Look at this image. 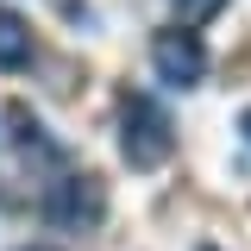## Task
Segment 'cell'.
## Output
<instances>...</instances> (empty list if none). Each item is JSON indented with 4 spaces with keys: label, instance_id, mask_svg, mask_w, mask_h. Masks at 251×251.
Masks as SVG:
<instances>
[{
    "label": "cell",
    "instance_id": "6da1fadb",
    "mask_svg": "<svg viewBox=\"0 0 251 251\" xmlns=\"http://www.w3.org/2000/svg\"><path fill=\"white\" fill-rule=\"evenodd\" d=\"M120 151H126L132 170H157L176 151V126H170V113L151 94H126L120 100Z\"/></svg>",
    "mask_w": 251,
    "mask_h": 251
},
{
    "label": "cell",
    "instance_id": "7a4b0ae2",
    "mask_svg": "<svg viewBox=\"0 0 251 251\" xmlns=\"http://www.w3.org/2000/svg\"><path fill=\"white\" fill-rule=\"evenodd\" d=\"M100 214H107V188L94 176H57L44 188V220L63 232H88V226H100Z\"/></svg>",
    "mask_w": 251,
    "mask_h": 251
},
{
    "label": "cell",
    "instance_id": "3957f363",
    "mask_svg": "<svg viewBox=\"0 0 251 251\" xmlns=\"http://www.w3.org/2000/svg\"><path fill=\"white\" fill-rule=\"evenodd\" d=\"M151 69H157V82H170V88H195L201 69H207V50H201V38L188 25L157 31L151 38Z\"/></svg>",
    "mask_w": 251,
    "mask_h": 251
},
{
    "label": "cell",
    "instance_id": "277c9868",
    "mask_svg": "<svg viewBox=\"0 0 251 251\" xmlns=\"http://www.w3.org/2000/svg\"><path fill=\"white\" fill-rule=\"evenodd\" d=\"M31 50H38V44H31V25L19 19V13L0 6V69H25Z\"/></svg>",
    "mask_w": 251,
    "mask_h": 251
},
{
    "label": "cell",
    "instance_id": "5b68a950",
    "mask_svg": "<svg viewBox=\"0 0 251 251\" xmlns=\"http://www.w3.org/2000/svg\"><path fill=\"white\" fill-rule=\"evenodd\" d=\"M226 0H176V13H182V25H201V19H214Z\"/></svg>",
    "mask_w": 251,
    "mask_h": 251
},
{
    "label": "cell",
    "instance_id": "8992f818",
    "mask_svg": "<svg viewBox=\"0 0 251 251\" xmlns=\"http://www.w3.org/2000/svg\"><path fill=\"white\" fill-rule=\"evenodd\" d=\"M239 132H245V145H251V107H245V120H239Z\"/></svg>",
    "mask_w": 251,
    "mask_h": 251
},
{
    "label": "cell",
    "instance_id": "52a82bcc",
    "mask_svg": "<svg viewBox=\"0 0 251 251\" xmlns=\"http://www.w3.org/2000/svg\"><path fill=\"white\" fill-rule=\"evenodd\" d=\"M19 251H50V245H19Z\"/></svg>",
    "mask_w": 251,
    "mask_h": 251
}]
</instances>
